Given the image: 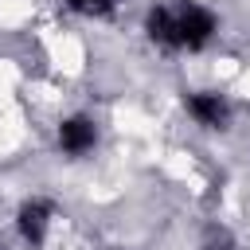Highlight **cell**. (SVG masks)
I'll use <instances>...</instances> for the list:
<instances>
[{
    "label": "cell",
    "instance_id": "obj_1",
    "mask_svg": "<svg viewBox=\"0 0 250 250\" xmlns=\"http://www.w3.org/2000/svg\"><path fill=\"white\" fill-rule=\"evenodd\" d=\"M145 35L160 51L195 55L219 35V16L203 0H156L145 12Z\"/></svg>",
    "mask_w": 250,
    "mask_h": 250
},
{
    "label": "cell",
    "instance_id": "obj_5",
    "mask_svg": "<svg viewBox=\"0 0 250 250\" xmlns=\"http://www.w3.org/2000/svg\"><path fill=\"white\" fill-rule=\"evenodd\" d=\"M74 16H82V20H102V16H109V12H117L121 8V0H62Z\"/></svg>",
    "mask_w": 250,
    "mask_h": 250
},
{
    "label": "cell",
    "instance_id": "obj_2",
    "mask_svg": "<svg viewBox=\"0 0 250 250\" xmlns=\"http://www.w3.org/2000/svg\"><path fill=\"white\" fill-rule=\"evenodd\" d=\"M51 227H55V203L43 199V195H31L16 207V234L23 238V246L39 250L47 238H51Z\"/></svg>",
    "mask_w": 250,
    "mask_h": 250
},
{
    "label": "cell",
    "instance_id": "obj_3",
    "mask_svg": "<svg viewBox=\"0 0 250 250\" xmlns=\"http://www.w3.org/2000/svg\"><path fill=\"white\" fill-rule=\"evenodd\" d=\"M55 145H59V152H66V156H86V152H94L98 148V121L90 117V113H70V117H62L59 121V129H55Z\"/></svg>",
    "mask_w": 250,
    "mask_h": 250
},
{
    "label": "cell",
    "instance_id": "obj_4",
    "mask_svg": "<svg viewBox=\"0 0 250 250\" xmlns=\"http://www.w3.org/2000/svg\"><path fill=\"white\" fill-rule=\"evenodd\" d=\"M184 109L199 129H227V121H230V102L219 90H188Z\"/></svg>",
    "mask_w": 250,
    "mask_h": 250
},
{
    "label": "cell",
    "instance_id": "obj_6",
    "mask_svg": "<svg viewBox=\"0 0 250 250\" xmlns=\"http://www.w3.org/2000/svg\"><path fill=\"white\" fill-rule=\"evenodd\" d=\"M109 250H125V246H109Z\"/></svg>",
    "mask_w": 250,
    "mask_h": 250
}]
</instances>
